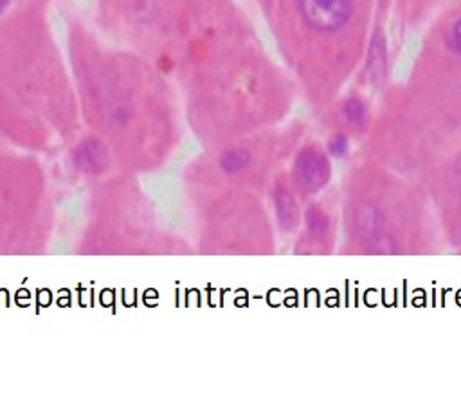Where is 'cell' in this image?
<instances>
[{
  "label": "cell",
  "instance_id": "cell-1",
  "mask_svg": "<svg viewBox=\"0 0 461 394\" xmlns=\"http://www.w3.org/2000/svg\"><path fill=\"white\" fill-rule=\"evenodd\" d=\"M303 20L312 29L333 33L351 16V0H298Z\"/></svg>",
  "mask_w": 461,
  "mask_h": 394
},
{
  "label": "cell",
  "instance_id": "cell-2",
  "mask_svg": "<svg viewBox=\"0 0 461 394\" xmlns=\"http://www.w3.org/2000/svg\"><path fill=\"white\" fill-rule=\"evenodd\" d=\"M330 162L321 149L308 146L299 151L296 157V164H294V178L303 191H321L330 180Z\"/></svg>",
  "mask_w": 461,
  "mask_h": 394
},
{
  "label": "cell",
  "instance_id": "cell-3",
  "mask_svg": "<svg viewBox=\"0 0 461 394\" xmlns=\"http://www.w3.org/2000/svg\"><path fill=\"white\" fill-rule=\"evenodd\" d=\"M274 206H276V217L283 231H292L298 227L299 207L290 193L279 189L274 197Z\"/></svg>",
  "mask_w": 461,
  "mask_h": 394
},
{
  "label": "cell",
  "instance_id": "cell-4",
  "mask_svg": "<svg viewBox=\"0 0 461 394\" xmlns=\"http://www.w3.org/2000/svg\"><path fill=\"white\" fill-rule=\"evenodd\" d=\"M368 71H370L371 83L379 87L384 82L386 76V40L382 31H377L373 34L370 47V58H368Z\"/></svg>",
  "mask_w": 461,
  "mask_h": 394
},
{
  "label": "cell",
  "instance_id": "cell-5",
  "mask_svg": "<svg viewBox=\"0 0 461 394\" xmlns=\"http://www.w3.org/2000/svg\"><path fill=\"white\" fill-rule=\"evenodd\" d=\"M250 162V155L245 149H230L220 159V168L226 173H238Z\"/></svg>",
  "mask_w": 461,
  "mask_h": 394
},
{
  "label": "cell",
  "instance_id": "cell-6",
  "mask_svg": "<svg viewBox=\"0 0 461 394\" xmlns=\"http://www.w3.org/2000/svg\"><path fill=\"white\" fill-rule=\"evenodd\" d=\"M305 218H307L308 229L316 232V234H321L322 231H327L328 218L319 207L312 206V209H308V211L305 212Z\"/></svg>",
  "mask_w": 461,
  "mask_h": 394
},
{
  "label": "cell",
  "instance_id": "cell-7",
  "mask_svg": "<svg viewBox=\"0 0 461 394\" xmlns=\"http://www.w3.org/2000/svg\"><path fill=\"white\" fill-rule=\"evenodd\" d=\"M344 116L350 123H360L366 117V106L359 99H348L344 105Z\"/></svg>",
  "mask_w": 461,
  "mask_h": 394
},
{
  "label": "cell",
  "instance_id": "cell-8",
  "mask_svg": "<svg viewBox=\"0 0 461 394\" xmlns=\"http://www.w3.org/2000/svg\"><path fill=\"white\" fill-rule=\"evenodd\" d=\"M348 137L344 134H337L333 139H330L328 143V155H331L333 159H342L346 153H348Z\"/></svg>",
  "mask_w": 461,
  "mask_h": 394
},
{
  "label": "cell",
  "instance_id": "cell-9",
  "mask_svg": "<svg viewBox=\"0 0 461 394\" xmlns=\"http://www.w3.org/2000/svg\"><path fill=\"white\" fill-rule=\"evenodd\" d=\"M452 45L461 53V20H458L454 27H452Z\"/></svg>",
  "mask_w": 461,
  "mask_h": 394
}]
</instances>
